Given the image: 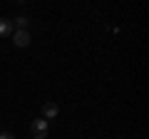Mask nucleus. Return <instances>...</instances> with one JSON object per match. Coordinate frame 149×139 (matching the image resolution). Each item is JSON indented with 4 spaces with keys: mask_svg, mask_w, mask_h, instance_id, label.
<instances>
[{
    "mask_svg": "<svg viewBox=\"0 0 149 139\" xmlns=\"http://www.w3.org/2000/svg\"><path fill=\"white\" fill-rule=\"evenodd\" d=\"M32 137L35 139H47V132H50V122L47 119H32Z\"/></svg>",
    "mask_w": 149,
    "mask_h": 139,
    "instance_id": "1",
    "label": "nucleus"
},
{
    "mask_svg": "<svg viewBox=\"0 0 149 139\" xmlns=\"http://www.w3.org/2000/svg\"><path fill=\"white\" fill-rule=\"evenodd\" d=\"M13 42H15V47H27L32 42V38H30L27 30H15L13 32Z\"/></svg>",
    "mask_w": 149,
    "mask_h": 139,
    "instance_id": "2",
    "label": "nucleus"
},
{
    "mask_svg": "<svg viewBox=\"0 0 149 139\" xmlns=\"http://www.w3.org/2000/svg\"><path fill=\"white\" fill-rule=\"evenodd\" d=\"M13 32H15L13 20L10 17H0V38H13Z\"/></svg>",
    "mask_w": 149,
    "mask_h": 139,
    "instance_id": "3",
    "label": "nucleus"
},
{
    "mask_svg": "<svg viewBox=\"0 0 149 139\" xmlns=\"http://www.w3.org/2000/svg\"><path fill=\"white\" fill-rule=\"evenodd\" d=\"M60 112V107L55 104V102H45L42 104V119H55Z\"/></svg>",
    "mask_w": 149,
    "mask_h": 139,
    "instance_id": "4",
    "label": "nucleus"
},
{
    "mask_svg": "<svg viewBox=\"0 0 149 139\" xmlns=\"http://www.w3.org/2000/svg\"><path fill=\"white\" fill-rule=\"evenodd\" d=\"M13 27H17V30H27V27H30V17H15V20H13Z\"/></svg>",
    "mask_w": 149,
    "mask_h": 139,
    "instance_id": "5",
    "label": "nucleus"
},
{
    "mask_svg": "<svg viewBox=\"0 0 149 139\" xmlns=\"http://www.w3.org/2000/svg\"><path fill=\"white\" fill-rule=\"evenodd\" d=\"M0 139H15V137H13L10 132H0Z\"/></svg>",
    "mask_w": 149,
    "mask_h": 139,
    "instance_id": "6",
    "label": "nucleus"
}]
</instances>
